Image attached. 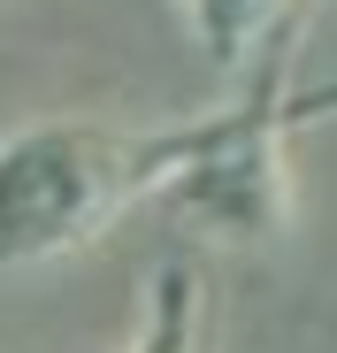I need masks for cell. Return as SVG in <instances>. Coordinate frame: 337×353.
<instances>
[{"label":"cell","instance_id":"obj_1","mask_svg":"<svg viewBox=\"0 0 337 353\" xmlns=\"http://www.w3.org/2000/svg\"><path fill=\"white\" fill-rule=\"evenodd\" d=\"M123 200V146L100 131H31L0 154V254H54Z\"/></svg>","mask_w":337,"mask_h":353},{"label":"cell","instance_id":"obj_2","mask_svg":"<svg viewBox=\"0 0 337 353\" xmlns=\"http://www.w3.org/2000/svg\"><path fill=\"white\" fill-rule=\"evenodd\" d=\"M292 0H184V16H192V31H199V46L215 54L222 70H238L246 54L261 46V31L284 16Z\"/></svg>","mask_w":337,"mask_h":353}]
</instances>
